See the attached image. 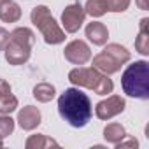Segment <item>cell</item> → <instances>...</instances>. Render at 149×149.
<instances>
[{
    "label": "cell",
    "mask_w": 149,
    "mask_h": 149,
    "mask_svg": "<svg viewBox=\"0 0 149 149\" xmlns=\"http://www.w3.org/2000/svg\"><path fill=\"white\" fill-rule=\"evenodd\" d=\"M147 65L149 63L146 60H139L125 68L123 76H121V86L128 97L139 98V100L149 98V79H147L149 68H147Z\"/></svg>",
    "instance_id": "obj_2"
},
{
    "label": "cell",
    "mask_w": 149,
    "mask_h": 149,
    "mask_svg": "<svg viewBox=\"0 0 149 149\" xmlns=\"http://www.w3.org/2000/svg\"><path fill=\"white\" fill-rule=\"evenodd\" d=\"M25 147L26 149H46V147H60V144L51 139V137H46V135H30L25 142Z\"/></svg>",
    "instance_id": "obj_16"
},
{
    "label": "cell",
    "mask_w": 149,
    "mask_h": 149,
    "mask_svg": "<svg viewBox=\"0 0 149 149\" xmlns=\"http://www.w3.org/2000/svg\"><path fill=\"white\" fill-rule=\"evenodd\" d=\"M7 93H11V84L6 79H0V97L7 95Z\"/></svg>",
    "instance_id": "obj_24"
},
{
    "label": "cell",
    "mask_w": 149,
    "mask_h": 149,
    "mask_svg": "<svg viewBox=\"0 0 149 149\" xmlns=\"http://www.w3.org/2000/svg\"><path fill=\"white\" fill-rule=\"evenodd\" d=\"M137 147H139V140L135 137H128V135L121 142L116 144V149H137Z\"/></svg>",
    "instance_id": "obj_22"
},
{
    "label": "cell",
    "mask_w": 149,
    "mask_h": 149,
    "mask_svg": "<svg viewBox=\"0 0 149 149\" xmlns=\"http://www.w3.org/2000/svg\"><path fill=\"white\" fill-rule=\"evenodd\" d=\"M65 60L74 65H84L91 60V49L84 40H72L63 49Z\"/></svg>",
    "instance_id": "obj_8"
},
{
    "label": "cell",
    "mask_w": 149,
    "mask_h": 149,
    "mask_svg": "<svg viewBox=\"0 0 149 149\" xmlns=\"http://www.w3.org/2000/svg\"><path fill=\"white\" fill-rule=\"evenodd\" d=\"M126 107V102L123 97L119 95H111L107 97L105 100H100L97 105H95V114L98 119L102 121H107V119H112L116 118L118 114H121Z\"/></svg>",
    "instance_id": "obj_7"
},
{
    "label": "cell",
    "mask_w": 149,
    "mask_h": 149,
    "mask_svg": "<svg viewBox=\"0 0 149 149\" xmlns=\"http://www.w3.org/2000/svg\"><path fill=\"white\" fill-rule=\"evenodd\" d=\"M135 4H137V7L142 9V11H147V9H149V0H135Z\"/></svg>",
    "instance_id": "obj_25"
},
{
    "label": "cell",
    "mask_w": 149,
    "mask_h": 149,
    "mask_svg": "<svg viewBox=\"0 0 149 149\" xmlns=\"http://www.w3.org/2000/svg\"><path fill=\"white\" fill-rule=\"evenodd\" d=\"M7 42H9V32L0 26V51H4V47L7 46Z\"/></svg>",
    "instance_id": "obj_23"
},
{
    "label": "cell",
    "mask_w": 149,
    "mask_h": 149,
    "mask_svg": "<svg viewBox=\"0 0 149 149\" xmlns=\"http://www.w3.org/2000/svg\"><path fill=\"white\" fill-rule=\"evenodd\" d=\"M93 67L97 70H100L102 74H105V76H112V74H116V72L121 70V65L112 56H109L104 51L98 53L97 56H93Z\"/></svg>",
    "instance_id": "obj_11"
},
{
    "label": "cell",
    "mask_w": 149,
    "mask_h": 149,
    "mask_svg": "<svg viewBox=\"0 0 149 149\" xmlns=\"http://www.w3.org/2000/svg\"><path fill=\"white\" fill-rule=\"evenodd\" d=\"M137 53L147 56L149 54V18H142L139 25V35L135 39Z\"/></svg>",
    "instance_id": "obj_13"
},
{
    "label": "cell",
    "mask_w": 149,
    "mask_h": 149,
    "mask_svg": "<svg viewBox=\"0 0 149 149\" xmlns=\"http://www.w3.org/2000/svg\"><path fill=\"white\" fill-rule=\"evenodd\" d=\"M35 44V33L26 26H18L9 33V42L4 47L9 65H23L30 60L32 47Z\"/></svg>",
    "instance_id": "obj_3"
},
{
    "label": "cell",
    "mask_w": 149,
    "mask_h": 149,
    "mask_svg": "<svg viewBox=\"0 0 149 149\" xmlns=\"http://www.w3.org/2000/svg\"><path fill=\"white\" fill-rule=\"evenodd\" d=\"M16 121L19 123V126H21L23 130L32 132V130H35V128L40 125L42 114H40V111H39L37 107L26 105V107H23V109L18 112V119H16Z\"/></svg>",
    "instance_id": "obj_9"
},
{
    "label": "cell",
    "mask_w": 149,
    "mask_h": 149,
    "mask_svg": "<svg viewBox=\"0 0 149 149\" xmlns=\"http://www.w3.org/2000/svg\"><path fill=\"white\" fill-rule=\"evenodd\" d=\"M54 95H56V90L49 83H39V84L33 86V98L37 102H42V104L51 102L54 98Z\"/></svg>",
    "instance_id": "obj_17"
},
{
    "label": "cell",
    "mask_w": 149,
    "mask_h": 149,
    "mask_svg": "<svg viewBox=\"0 0 149 149\" xmlns=\"http://www.w3.org/2000/svg\"><path fill=\"white\" fill-rule=\"evenodd\" d=\"M84 19H86V13L79 2H74V4L67 6L65 11L61 13V25H63L67 33L79 32V28L84 25Z\"/></svg>",
    "instance_id": "obj_6"
},
{
    "label": "cell",
    "mask_w": 149,
    "mask_h": 149,
    "mask_svg": "<svg viewBox=\"0 0 149 149\" xmlns=\"http://www.w3.org/2000/svg\"><path fill=\"white\" fill-rule=\"evenodd\" d=\"M104 53H107L109 56H112L121 67L125 65V63H128L130 61V58H132V54H130V51L125 47V46H121V44H116V42H112V44H107L105 47H104Z\"/></svg>",
    "instance_id": "obj_15"
},
{
    "label": "cell",
    "mask_w": 149,
    "mask_h": 149,
    "mask_svg": "<svg viewBox=\"0 0 149 149\" xmlns=\"http://www.w3.org/2000/svg\"><path fill=\"white\" fill-rule=\"evenodd\" d=\"M86 37L90 42H93L95 46H105L107 39H109V30L104 23L100 21H91L86 25Z\"/></svg>",
    "instance_id": "obj_10"
},
{
    "label": "cell",
    "mask_w": 149,
    "mask_h": 149,
    "mask_svg": "<svg viewBox=\"0 0 149 149\" xmlns=\"http://www.w3.org/2000/svg\"><path fill=\"white\" fill-rule=\"evenodd\" d=\"M125 137H126V130H125V126L121 123H109L104 128V139L109 144H112V146H116L118 142H121Z\"/></svg>",
    "instance_id": "obj_14"
},
{
    "label": "cell",
    "mask_w": 149,
    "mask_h": 149,
    "mask_svg": "<svg viewBox=\"0 0 149 149\" xmlns=\"http://www.w3.org/2000/svg\"><path fill=\"white\" fill-rule=\"evenodd\" d=\"M30 19L37 26L40 35L44 37L46 44L56 46V44H61L65 40V32L56 23V19L53 18V14H51L47 6H35L32 9V13H30Z\"/></svg>",
    "instance_id": "obj_5"
},
{
    "label": "cell",
    "mask_w": 149,
    "mask_h": 149,
    "mask_svg": "<svg viewBox=\"0 0 149 149\" xmlns=\"http://www.w3.org/2000/svg\"><path fill=\"white\" fill-rule=\"evenodd\" d=\"M14 132V119L9 114H0V139H6Z\"/></svg>",
    "instance_id": "obj_20"
},
{
    "label": "cell",
    "mask_w": 149,
    "mask_h": 149,
    "mask_svg": "<svg viewBox=\"0 0 149 149\" xmlns=\"http://www.w3.org/2000/svg\"><path fill=\"white\" fill-rule=\"evenodd\" d=\"M132 4V0H105L107 13H125Z\"/></svg>",
    "instance_id": "obj_21"
},
{
    "label": "cell",
    "mask_w": 149,
    "mask_h": 149,
    "mask_svg": "<svg viewBox=\"0 0 149 149\" xmlns=\"http://www.w3.org/2000/svg\"><path fill=\"white\" fill-rule=\"evenodd\" d=\"M84 13L90 14L91 18H102L107 13L105 0H88L84 6Z\"/></svg>",
    "instance_id": "obj_18"
},
{
    "label": "cell",
    "mask_w": 149,
    "mask_h": 149,
    "mask_svg": "<svg viewBox=\"0 0 149 149\" xmlns=\"http://www.w3.org/2000/svg\"><path fill=\"white\" fill-rule=\"evenodd\" d=\"M4 139H0V147H4V142H2Z\"/></svg>",
    "instance_id": "obj_26"
},
{
    "label": "cell",
    "mask_w": 149,
    "mask_h": 149,
    "mask_svg": "<svg viewBox=\"0 0 149 149\" xmlns=\"http://www.w3.org/2000/svg\"><path fill=\"white\" fill-rule=\"evenodd\" d=\"M68 81L74 86H77V88H88V90L95 91L100 97L109 95L114 90V83L109 79V76L102 74L95 67H77V68H72L68 72Z\"/></svg>",
    "instance_id": "obj_4"
},
{
    "label": "cell",
    "mask_w": 149,
    "mask_h": 149,
    "mask_svg": "<svg viewBox=\"0 0 149 149\" xmlns=\"http://www.w3.org/2000/svg\"><path fill=\"white\" fill-rule=\"evenodd\" d=\"M58 112L72 128H84L93 116V105L90 97L79 88H67L58 98Z\"/></svg>",
    "instance_id": "obj_1"
},
{
    "label": "cell",
    "mask_w": 149,
    "mask_h": 149,
    "mask_svg": "<svg viewBox=\"0 0 149 149\" xmlns=\"http://www.w3.org/2000/svg\"><path fill=\"white\" fill-rule=\"evenodd\" d=\"M18 109V98L13 93L0 97V114H11Z\"/></svg>",
    "instance_id": "obj_19"
},
{
    "label": "cell",
    "mask_w": 149,
    "mask_h": 149,
    "mask_svg": "<svg viewBox=\"0 0 149 149\" xmlns=\"http://www.w3.org/2000/svg\"><path fill=\"white\" fill-rule=\"evenodd\" d=\"M0 19L4 23H18L21 19V7L14 0H0Z\"/></svg>",
    "instance_id": "obj_12"
}]
</instances>
